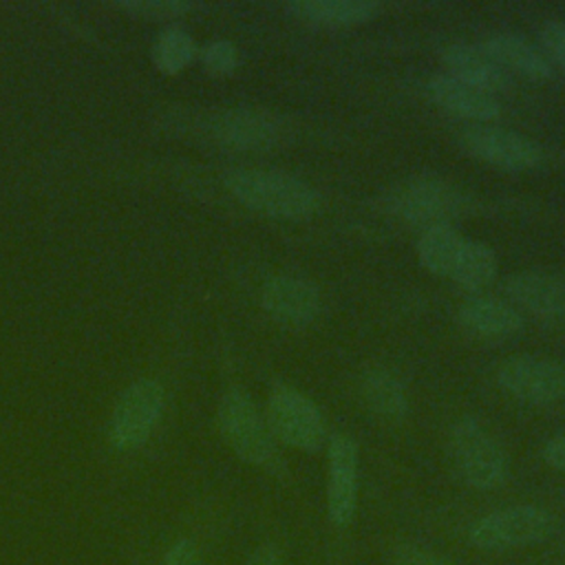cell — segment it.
Instances as JSON below:
<instances>
[{
	"instance_id": "d4e9b609",
	"label": "cell",
	"mask_w": 565,
	"mask_h": 565,
	"mask_svg": "<svg viewBox=\"0 0 565 565\" xmlns=\"http://www.w3.org/2000/svg\"><path fill=\"white\" fill-rule=\"evenodd\" d=\"M124 9L150 15V18H166V15H179L190 9L188 2L181 0H132V2H121Z\"/></svg>"
},
{
	"instance_id": "6da1fadb",
	"label": "cell",
	"mask_w": 565,
	"mask_h": 565,
	"mask_svg": "<svg viewBox=\"0 0 565 565\" xmlns=\"http://www.w3.org/2000/svg\"><path fill=\"white\" fill-rule=\"evenodd\" d=\"M225 188L245 207L285 221L309 218L320 210V192L300 177L271 168L227 170Z\"/></svg>"
},
{
	"instance_id": "9a60e30c",
	"label": "cell",
	"mask_w": 565,
	"mask_h": 565,
	"mask_svg": "<svg viewBox=\"0 0 565 565\" xmlns=\"http://www.w3.org/2000/svg\"><path fill=\"white\" fill-rule=\"evenodd\" d=\"M441 62L448 75L488 95L497 97L499 93H508L512 88V75L501 68L479 44H446L441 49Z\"/></svg>"
},
{
	"instance_id": "4fadbf2b",
	"label": "cell",
	"mask_w": 565,
	"mask_h": 565,
	"mask_svg": "<svg viewBox=\"0 0 565 565\" xmlns=\"http://www.w3.org/2000/svg\"><path fill=\"white\" fill-rule=\"evenodd\" d=\"M210 137L234 150H263L278 141L280 124L274 115L254 108L223 110L207 124Z\"/></svg>"
},
{
	"instance_id": "83f0119b",
	"label": "cell",
	"mask_w": 565,
	"mask_h": 565,
	"mask_svg": "<svg viewBox=\"0 0 565 565\" xmlns=\"http://www.w3.org/2000/svg\"><path fill=\"white\" fill-rule=\"evenodd\" d=\"M543 459L547 466H552L556 470H565V435L552 437L543 446Z\"/></svg>"
},
{
	"instance_id": "484cf974",
	"label": "cell",
	"mask_w": 565,
	"mask_h": 565,
	"mask_svg": "<svg viewBox=\"0 0 565 565\" xmlns=\"http://www.w3.org/2000/svg\"><path fill=\"white\" fill-rule=\"evenodd\" d=\"M161 565H201L199 558V550L194 545V541L190 539H179L174 541L168 552L163 554Z\"/></svg>"
},
{
	"instance_id": "cb8c5ba5",
	"label": "cell",
	"mask_w": 565,
	"mask_h": 565,
	"mask_svg": "<svg viewBox=\"0 0 565 565\" xmlns=\"http://www.w3.org/2000/svg\"><path fill=\"white\" fill-rule=\"evenodd\" d=\"M539 40L550 64L565 75V20H547L539 31Z\"/></svg>"
},
{
	"instance_id": "e0dca14e",
	"label": "cell",
	"mask_w": 565,
	"mask_h": 565,
	"mask_svg": "<svg viewBox=\"0 0 565 565\" xmlns=\"http://www.w3.org/2000/svg\"><path fill=\"white\" fill-rule=\"evenodd\" d=\"M479 46L510 75L519 73L527 79H550L554 73V66L550 64L543 49L532 44L519 33L499 31L486 35Z\"/></svg>"
},
{
	"instance_id": "5bb4252c",
	"label": "cell",
	"mask_w": 565,
	"mask_h": 565,
	"mask_svg": "<svg viewBox=\"0 0 565 565\" xmlns=\"http://www.w3.org/2000/svg\"><path fill=\"white\" fill-rule=\"evenodd\" d=\"M426 95L437 108L466 121L488 124L501 115V104L494 95L463 84L448 73L430 75L426 82Z\"/></svg>"
},
{
	"instance_id": "8992f818",
	"label": "cell",
	"mask_w": 565,
	"mask_h": 565,
	"mask_svg": "<svg viewBox=\"0 0 565 565\" xmlns=\"http://www.w3.org/2000/svg\"><path fill=\"white\" fill-rule=\"evenodd\" d=\"M466 194L437 177L411 179L391 194V210L422 230L450 223L466 210Z\"/></svg>"
},
{
	"instance_id": "7c38bea8",
	"label": "cell",
	"mask_w": 565,
	"mask_h": 565,
	"mask_svg": "<svg viewBox=\"0 0 565 565\" xmlns=\"http://www.w3.org/2000/svg\"><path fill=\"white\" fill-rule=\"evenodd\" d=\"M501 289L505 300L519 311L534 313L539 318L565 316V274L556 271H516L510 274Z\"/></svg>"
},
{
	"instance_id": "30bf717a",
	"label": "cell",
	"mask_w": 565,
	"mask_h": 565,
	"mask_svg": "<svg viewBox=\"0 0 565 565\" xmlns=\"http://www.w3.org/2000/svg\"><path fill=\"white\" fill-rule=\"evenodd\" d=\"M327 516L333 525L351 523L358 508V444L349 433H333L327 448Z\"/></svg>"
},
{
	"instance_id": "52a82bcc",
	"label": "cell",
	"mask_w": 565,
	"mask_h": 565,
	"mask_svg": "<svg viewBox=\"0 0 565 565\" xmlns=\"http://www.w3.org/2000/svg\"><path fill=\"white\" fill-rule=\"evenodd\" d=\"M497 384L519 402L556 404L565 399V366L541 355H512L499 364Z\"/></svg>"
},
{
	"instance_id": "9c48e42d",
	"label": "cell",
	"mask_w": 565,
	"mask_h": 565,
	"mask_svg": "<svg viewBox=\"0 0 565 565\" xmlns=\"http://www.w3.org/2000/svg\"><path fill=\"white\" fill-rule=\"evenodd\" d=\"M459 143L477 161L505 172H525L543 161V150L534 139L501 126H468L459 135Z\"/></svg>"
},
{
	"instance_id": "7402d4cb",
	"label": "cell",
	"mask_w": 565,
	"mask_h": 565,
	"mask_svg": "<svg viewBox=\"0 0 565 565\" xmlns=\"http://www.w3.org/2000/svg\"><path fill=\"white\" fill-rule=\"evenodd\" d=\"M194 53L196 46L192 35L179 24L166 26L152 44V62L163 73H179L183 66L190 64Z\"/></svg>"
},
{
	"instance_id": "d6986e66",
	"label": "cell",
	"mask_w": 565,
	"mask_h": 565,
	"mask_svg": "<svg viewBox=\"0 0 565 565\" xmlns=\"http://www.w3.org/2000/svg\"><path fill=\"white\" fill-rule=\"evenodd\" d=\"M360 393L366 408L388 422H399L408 413V395L402 380L388 369H369L360 377Z\"/></svg>"
},
{
	"instance_id": "7a4b0ae2",
	"label": "cell",
	"mask_w": 565,
	"mask_h": 565,
	"mask_svg": "<svg viewBox=\"0 0 565 565\" xmlns=\"http://www.w3.org/2000/svg\"><path fill=\"white\" fill-rule=\"evenodd\" d=\"M218 430L225 444L247 463L267 468L271 472L280 466L278 441L274 439L265 413L258 411L252 395L241 386H232L223 393L216 408Z\"/></svg>"
},
{
	"instance_id": "ffe728a7",
	"label": "cell",
	"mask_w": 565,
	"mask_h": 565,
	"mask_svg": "<svg viewBox=\"0 0 565 565\" xmlns=\"http://www.w3.org/2000/svg\"><path fill=\"white\" fill-rule=\"evenodd\" d=\"M497 271H499V263L492 247L481 241L466 238L448 278L459 289L475 296V294H481L497 278Z\"/></svg>"
},
{
	"instance_id": "277c9868",
	"label": "cell",
	"mask_w": 565,
	"mask_h": 565,
	"mask_svg": "<svg viewBox=\"0 0 565 565\" xmlns=\"http://www.w3.org/2000/svg\"><path fill=\"white\" fill-rule=\"evenodd\" d=\"M267 426L278 444L316 452L327 444V422L318 404L300 388L276 382L265 404Z\"/></svg>"
},
{
	"instance_id": "ac0fdd59",
	"label": "cell",
	"mask_w": 565,
	"mask_h": 565,
	"mask_svg": "<svg viewBox=\"0 0 565 565\" xmlns=\"http://www.w3.org/2000/svg\"><path fill=\"white\" fill-rule=\"evenodd\" d=\"M285 9L309 24L353 26L373 20L382 11V4L375 0H294Z\"/></svg>"
},
{
	"instance_id": "603a6c76",
	"label": "cell",
	"mask_w": 565,
	"mask_h": 565,
	"mask_svg": "<svg viewBox=\"0 0 565 565\" xmlns=\"http://www.w3.org/2000/svg\"><path fill=\"white\" fill-rule=\"evenodd\" d=\"M199 55H201V64L212 75H230L238 66V49L234 46V42L223 38L210 40Z\"/></svg>"
},
{
	"instance_id": "5b68a950",
	"label": "cell",
	"mask_w": 565,
	"mask_h": 565,
	"mask_svg": "<svg viewBox=\"0 0 565 565\" xmlns=\"http://www.w3.org/2000/svg\"><path fill=\"white\" fill-rule=\"evenodd\" d=\"M554 530V519L539 505H508L483 514L470 527V541L479 550H512L545 541Z\"/></svg>"
},
{
	"instance_id": "ba28073f",
	"label": "cell",
	"mask_w": 565,
	"mask_h": 565,
	"mask_svg": "<svg viewBox=\"0 0 565 565\" xmlns=\"http://www.w3.org/2000/svg\"><path fill=\"white\" fill-rule=\"evenodd\" d=\"M163 411V388L152 377L132 382L117 399L110 415V444L117 450L139 448L152 433Z\"/></svg>"
},
{
	"instance_id": "2e32d148",
	"label": "cell",
	"mask_w": 565,
	"mask_h": 565,
	"mask_svg": "<svg viewBox=\"0 0 565 565\" xmlns=\"http://www.w3.org/2000/svg\"><path fill=\"white\" fill-rule=\"evenodd\" d=\"M457 322L472 338L501 340L523 329V313L508 300L475 294L459 305Z\"/></svg>"
},
{
	"instance_id": "3957f363",
	"label": "cell",
	"mask_w": 565,
	"mask_h": 565,
	"mask_svg": "<svg viewBox=\"0 0 565 565\" xmlns=\"http://www.w3.org/2000/svg\"><path fill=\"white\" fill-rule=\"evenodd\" d=\"M448 455L461 481L475 490H494L508 479V457L497 439L472 417H461L448 433Z\"/></svg>"
},
{
	"instance_id": "8fae6325",
	"label": "cell",
	"mask_w": 565,
	"mask_h": 565,
	"mask_svg": "<svg viewBox=\"0 0 565 565\" xmlns=\"http://www.w3.org/2000/svg\"><path fill=\"white\" fill-rule=\"evenodd\" d=\"M260 305L274 322L285 327H305L318 318L322 296L316 282L302 276L278 274L265 280L260 289Z\"/></svg>"
},
{
	"instance_id": "44dd1931",
	"label": "cell",
	"mask_w": 565,
	"mask_h": 565,
	"mask_svg": "<svg viewBox=\"0 0 565 565\" xmlns=\"http://www.w3.org/2000/svg\"><path fill=\"white\" fill-rule=\"evenodd\" d=\"M463 241L466 236H461L452 223L426 227L417 236V245H415L417 260L426 271L448 278Z\"/></svg>"
},
{
	"instance_id": "f1b7e54d",
	"label": "cell",
	"mask_w": 565,
	"mask_h": 565,
	"mask_svg": "<svg viewBox=\"0 0 565 565\" xmlns=\"http://www.w3.org/2000/svg\"><path fill=\"white\" fill-rule=\"evenodd\" d=\"M247 565H285V556L276 545L265 543L252 552Z\"/></svg>"
},
{
	"instance_id": "4316f807",
	"label": "cell",
	"mask_w": 565,
	"mask_h": 565,
	"mask_svg": "<svg viewBox=\"0 0 565 565\" xmlns=\"http://www.w3.org/2000/svg\"><path fill=\"white\" fill-rule=\"evenodd\" d=\"M393 565H455L437 554H430L422 547H413V545H406V547H399L393 556Z\"/></svg>"
}]
</instances>
